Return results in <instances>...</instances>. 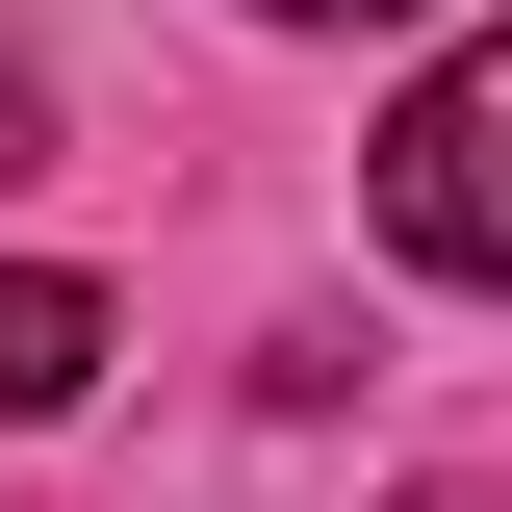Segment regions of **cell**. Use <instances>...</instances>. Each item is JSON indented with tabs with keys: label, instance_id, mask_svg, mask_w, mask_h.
I'll return each mask as SVG.
<instances>
[{
	"label": "cell",
	"instance_id": "3",
	"mask_svg": "<svg viewBox=\"0 0 512 512\" xmlns=\"http://www.w3.org/2000/svg\"><path fill=\"white\" fill-rule=\"evenodd\" d=\"M26 154H52V103H26V52H0V180H26Z\"/></svg>",
	"mask_w": 512,
	"mask_h": 512
},
{
	"label": "cell",
	"instance_id": "4",
	"mask_svg": "<svg viewBox=\"0 0 512 512\" xmlns=\"http://www.w3.org/2000/svg\"><path fill=\"white\" fill-rule=\"evenodd\" d=\"M282 26H410V0H282Z\"/></svg>",
	"mask_w": 512,
	"mask_h": 512
},
{
	"label": "cell",
	"instance_id": "5",
	"mask_svg": "<svg viewBox=\"0 0 512 512\" xmlns=\"http://www.w3.org/2000/svg\"><path fill=\"white\" fill-rule=\"evenodd\" d=\"M410 512H487V487H410Z\"/></svg>",
	"mask_w": 512,
	"mask_h": 512
},
{
	"label": "cell",
	"instance_id": "2",
	"mask_svg": "<svg viewBox=\"0 0 512 512\" xmlns=\"http://www.w3.org/2000/svg\"><path fill=\"white\" fill-rule=\"evenodd\" d=\"M77 384H103V282H26L0 256V410H77Z\"/></svg>",
	"mask_w": 512,
	"mask_h": 512
},
{
	"label": "cell",
	"instance_id": "1",
	"mask_svg": "<svg viewBox=\"0 0 512 512\" xmlns=\"http://www.w3.org/2000/svg\"><path fill=\"white\" fill-rule=\"evenodd\" d=\"M384 256L410 282H512V26L384 103Z\"/></svg>",
	"mask_w": 512,
	"mask_h": 512
}]
</instances>
